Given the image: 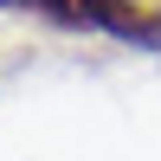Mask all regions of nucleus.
Returning a JSON list of instances; mask_svg holds the SVG:
<instances>
[{"label":"nucleus","mask_w":161,"mask_h":161,"mask_svg":"<svg viewBox=\"0 0 161 161\" xmlns=\"http://www.w3.org/2000/svg\"><path fill=\"white\" fill-rule=\"evenodd\" d=\"M71 26L110 32L123 45H161V0H64Z\"/></svg>","instance_id":"1"},{"label":"nucleus","mask_w":161,"mask_h":161,"mask_svg":"<svg viewBox=\"0 0 161 161\" xmlns=\"http://www.w3.org/2000/svg\"><path fill=\"white\" fill-rule=\"evenodd\" d=\"M7 13H45V19H58V26H71V7L64 0H0Z\"/></svg>","instance_id":"2"}]
</instances>
